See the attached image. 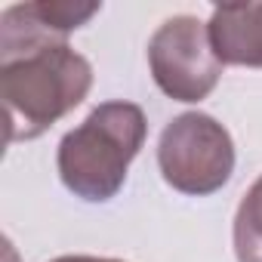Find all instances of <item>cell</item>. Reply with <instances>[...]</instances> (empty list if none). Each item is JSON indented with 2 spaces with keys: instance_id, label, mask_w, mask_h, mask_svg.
Returning <instances> with one entry per match:
<instances>
[{
  "instance_id": "cell-4",
  "label": "cell",
  "mask_w": 262,
  "mask_h": 262,
  "mask_svg": "<svg viewBox=\"0 0 262 262\" xmlns=\"http://www.w3.org/2000/svg\"><path fill=\"white\" fill-rule=\"evenodd\" d=\"M148 65L155 83L176 102L207 99L222 77V62L213 50L210 25L194 16H173L151 34Z\"/></svg>"
},
{
  "instance_id": "cell-2",
  "label": "cell",
  "mask_w": 262,
  "mask_h": 262,
  "mask_svg": "<svg viewBox=\"0 0 262 262\" xmlns=\"http://www.w3.org/2000/svg\"><path fill=\"white\" fill-rule=\"evenodd\" d=\"M145 111L133 102H102L86 120L62 136L56 167L65 188L90 204L111 201L123 182L126 170L145 145Z\"/></svg>"
},
{
  "instance_id": "cell-8",
  "label": "cell",
  "mask_w": 262,
  "mask_h": 262,
  "mask_svg": "<svg viewBox=\"0 0 262 262\" xmlns=\"http://www.w3.org/2000/svg\"><path fill=\"white\" fill-rule=\"evenodd\" d=\"M53 262H123V259H105V256H59Z\"/></svg>"
},
{
  "instance_id": "cell-3",
  "label": "cell",
  "mask_w": 262,
  "mask_h": 262,
  "mask_svg": "<svg viewBox=\"0 0 262 262\" xmlns=\"http://www.w3.org/2000/svg\"><path fill=\"white\" fill-rule=\"evenodd\" d=\"M158 167L164 182L176 191L207 198L234 173L231 133L204 111H185L164 126L158 142Z\"/></svg>"
},
{
  "instance_id": "cell-7",
  "label": "cell",
  "mask_w": 262,
  "mask_h": 262,
  "mask_svg": "<svg viewBox=\"0 0 262 262\" xmlns=\"http://www.w3.org/2000/svg\"><path fill=\"white\" fill-rule=\"evenodd\" d=\"M234 256L237 262H262V176L247 188L234 213Z\"/></svg>"
},
{
  "instance_id": "cell-5",
  "label": "cell",
  "mask_w": 262,
  "mask_h": 262,
  "mask_svg": "<svg viewBox=\"0 0 262 262\" xmlns=\"http://www.w3.org/2000/svg\"><path fill=\"white\" fill-rule=\"evenodd\" d=\"M102 4L96 0H37L16 4L0 16V53L28 50L40 43H65V37L83 28Z\"/></svg>"
},
{
  "instance_id": "cell-1",
  "label": "cell",
  "mask_w": 262,
  "mask_h": 262,
  "mask_svg": "<svg viewBox=\"0 0 262 262\" xmlns=\"http://www.w3.org/2000/svg\"><path fill=\"white\" fill-rule=\"evenodd\" d=\"M93 86V65L68 43L0 53V102L7 142H28L74 111Z\"/></svg>"
},
{
  "instance_id": "cell-6",
  "label": "cell",
  "mask_w": 262,
  "mask_h": 262,
  "mask_svg": "<svg viewBox=\"0 0 262 262\" xmlns=\"http://www.w3.org/2000/svg\"><path fill=\"white\" fill-rule=\"evenodd\" d=\"M210 40L222 65L262 68V4H228L210 16Z\"/></svg>"
}]
</instances>
